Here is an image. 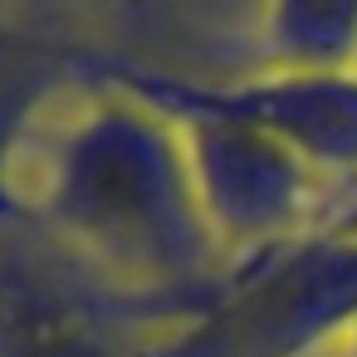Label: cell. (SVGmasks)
<instances>
[{
	"mask_svg": "<svg viewBox=\"0 0 357 357\" xmlns=\"http://www.w3.org/2000/svg\"><path fill=\"white\" fill-rule=\"evenodd\" d=\"M264 69H357V0H269Z\"/></svg>",
	"mask_w": 357,
	"mask_h": 357,
	"instance_id": "6",
	"label": "cell"
},
{
	"mask_svg": "<svg viewBox=\"0 0 357 357\" xmlns=\"http://www.w3.org/2000/svg\"><path fill=\"white\" fill-rule=\"evenodd\" d=\"M15 206L118 289L172 303L196 323L235 274L176 123L98 74V50L89 79L35 132Z\"/></svg>",
	"mask_w": 357,
	"mask_h": 357,
	"instance_id": "1",
	"label": "cell"
},
{
	"mask_svg": "<svg viewBox=\"0 0 357 357\" xmlns=\"http://www.w3.org/2000/svg\"><path fill=\"white\" fill-rule=\"evenodd\" d=\"M337 215H352V220H357V196H352L347 206H337Z\"/></svg>",
	"mask_w": 357,
	"mask_h": 357,
	"instance_id": "8",
	"label": "cell"
},
{
	"mask_svg": "<svg viewBox=\"0 0 357 357\" xmlns=\"http://www.w3.org/2000/svg\"><path fill=\"white\" fill-rule=\"evenodd\" d=\"M186 84L201 103L294 147L318 176H357V69H264Z\"/></svg>",
	"mask_w": 357,
	"mask_h": 357,
	"instance_id": "4",
	"label": "cell"
},
{
	"mask_svg": "<svg viewBox=\"0 0 357 357\" xmlns=\"http://www.w3.org/2000/svg\"><path fill=\"white\" fill-rule=\"evenodd\" d=\"M333 352H337V357H357V323H352V328L333 342Z\"/></svg>",
	"mask_w": 357,
	"mask_h": 357,
	"instance_id": "7",
	"label": "cell"
},
{
	"mask_svg": "<svg viewBox=\"0 0 357 357\" xmlns=\"http://www.w3.org/2000/svg\"><path fill=\"white\" fill-rule=\"evenodd\" d=\"M93 45L0 10V211H15L20 162L45 118L89 79Z\"/></svg>",
	"mask_w": 357,
	"mask_h": 357,
	"instance_id": "5",
	"label": "cell"
},
{
	"mask_svg": "<svg viewBox=\"0 0 357 357\" xmlns=\"http://www.w3.org/2000/svg\"><path fill=\"white\" fill-rule=\"evenodd\" d=\"M191 323L89 269L20 206L0 211V357H152Z\"/></svg>",
	"mask_w": 357,
	"mask_h": 357,
	"instance_id": "3",
	"label": "cell"
},
{
	"mask_svg": "<svg viewBox=\"0 0 357 357\" xmlns=\"http://www.w3.org/2000/svg\"><path fill=\"white\" fill-rule=\"evenodd\" d=\"M98 74H108L113 84L132 89L137 98L157 103L176 123L201 206L235 264L269 255L318 225L323 176L294 147L201 103L191 93L186 74L152 69V64H137L123 54H103V50H98Z\"/></svg>",
	"mask_w": 357,
	"mask_h": 357,
	"instance_id": "2",
	"label": "cell"
}]
</instances>
